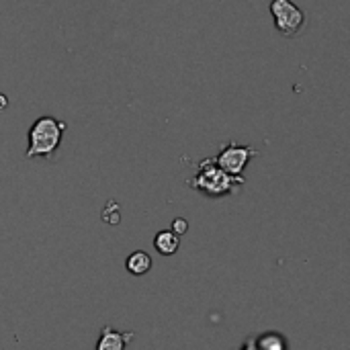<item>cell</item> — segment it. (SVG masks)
I'll return each instance as SVG.
<instances>
[{
    "instance_id": "6da1fadb",
    "label": "cell",
    "mask_w": 350,
    "mask_h": 350,
    "mask_svg": "<svg viewBox=\"0 0 350 350\" xmlns=\"http://www.w3.org/2000/svg\"><path fill=\"white\" fill-rule=\"evenodd\" d=\"M244 183H246L244 176H232L224 172L215 164V158H205L199 162L197 174L189 180V187L195 191H201L207 197H224V195L234 193Z\"/></svg>"
},
{
    "instance_id": "7a4b0ae2",
    "label": "cell",
    "mask_w": 350,
    "mask_h": 350,
    "mask_svg": "<svg viewBox=\"0 0 350 350\" xmlns=\"http://www.w3.org/2000/svg\"><path fill=\"white\" fill-rule=\"evenodd\" d=\"M64 131H66V123L51 115H43V117L35 119L29 129V148H27L25 158L51 160L53 152L62 144Z\"/></svg>"
},
{
    "instance_id": "3957f363",
    "label": "cell",
    "mask_w": 350,
    "mask_h": 350,
    "mask_svg": "<svg viewBox=\"0 0 350 350\" xmlns=\"http://www.w3.org/2000/svg\"><path fill=\"white\" fill-rule=\"evenodd\" d=\"M269 10L275 18V27L281 35L295 37L304 29L306 12L293 0H273Z\"/></svg>"
},
{
    "instance_id": "277c9868",
    "label": "cell",
    "mask_w": 350,
    "mask_h": 350,
    "mask_svg": "<svg viewBox=\"0 0 350 350\" xmlns=\"http://www.w3.org/2000/svg\"><path fill=\"white\" fill-rule=\"evenodd\" d=\"M258 152L252 150L250 146H238V144H228L219 150V154L215 156V164L232 174V176H242L244 168L248 166V162L252 158H256Z\"/></svg>"
},
{
    "instance_id": "5b68a950",
    "label": "cell",
    "mask_w": 350,
    "mask_h": 350,
    "mask_svg": "<svg viewBox=\"0 0 350 350\" xmlns=\"http://www.w3.org/2000/svg\"><path fill=\"white\" fill-rule=\"evenodd\" d=\"M129 340H131V334H121L113 326H105L96 342V350H125V345Z\"/></svg>"
},
{
    "instance_id": "8992f818",
    "label": "cell",
    "mask_w": 350,
    "mask_h": 350,
    "mask_svg": "<svg viewBox=\"0 0 350 350\" xmlns=\"http://www.w3.org/2000/svg\"><path fill=\"white\" fill-rule=\"evenodd\" d=\"M178 246H180V238H178L176 234H172L170 230H162V232H158L156 238H154V248H156L158 254H162V256H172V254H176Z\"/></svg>"
},
{
    "instance_id": "52a82bcc",
    "label": "cell",
    "mask_w": 350,
    "mask_h": 350,
    "mask_svg": "<svg viewBox=\"0 0 350 350\" xmlns=\"http://www.w3.org/2000/svg\"><path fill=\"white\" fill-rule=\"evenodd\" d=\"M125 267H127V271H129L131 275L142 277V275H146V273L152 269V256H150L148 252H144V250H135V252H131L129 258L125 260Z\"/></svg>"
},
{
    "instance_id": "ba28073f",
    "label": "cell",
    "mask_w": 350,
    "mask_h": 350,
    "mask_svg": "<svg viewBox=\"0 0 350 350\" xmlns=\"http://www.w3.org/2000/svg\"><path fill=\"white\" fill-rule=\"evenodd\" d=\"M258 350H287V342L281 334L277 332H267L258 338H254Z\"/></svg>"
},
{
    "instance_id": "9c48e42d",
    "label": "cell",
    "mask_w": 350,
    "mask_h": 350,
    "mask_svg": "<svg viewBox=\"0 0 350 350\" xmlns=\"http://www.w3.org/2000/svg\"><path fill=\"white\" fill-rule=\"evenodd\" d=\"M100 217H103V221H107L109 226H117V224L121 221V207H119L115 201H109V203L105 205Z\"/></svg>"
},
{
    "instance_id": "30bf717a",
    "label": "cell",
    "mask_w": 350,
    "mask_h": 350,
    "mask_svg": "<svg viewBox=\"0 0 350 350\" xmlns=\"http://www.w3.org/2000/svg\"><path fill=\"white\" fill-rule=\"evenodd\" d=\"M187 230H189V224H187V219H183V217H176L174 221H172V234H176V236H183V234H187Z\"/></svg>"
},
{
    "instance_id": "8fae6325",
    "label": "cell",
    "mask_w": 350,
    "mask_h": 350,
    "mask_svg": "<svg viewBox=\"0 0 350 350\" xmlns=\"http://www.w3.org/2000/svg\"><path fill=\"white\" fill-rule=\"evenodd\" d=\"M242 350H258V347H256V342H254V338L246 340V342H244V347H242Z\"/></svg>"
},
{
    "instance_id": "7c38bea8",
    "label": "cell",
    "mask_w": 350,
    "mask_h": 350,
    "mask_svg": "<svg viewBox=\"0 0 350 350\" xmlns=\"http://www.w3.org/2000/svg\"><path fill=\"white\" fill-rule=\"evenodd\" d=\"M6 107H8V98H6V94H2V92H0V111H2V109H6Z\"/></svg>"
}]
</instances>
